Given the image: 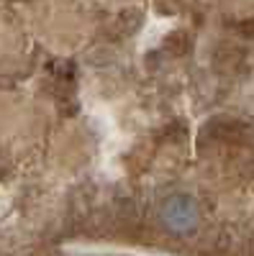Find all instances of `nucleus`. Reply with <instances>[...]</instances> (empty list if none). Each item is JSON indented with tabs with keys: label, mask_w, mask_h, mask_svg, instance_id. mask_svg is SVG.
Segmentation results:
<instances>
[{
	"label": "nucleus",
	"mask_w": 254,
	"mask_h": 256,
	"mask_svg": "<svg viewBox=\"0 0 254 256\" xmlns=\"http://www.w3.org/2000/svg\"><path fill=\"white\" fill-rule=\"evenodd\" d=\"M159 220L172 236H187L200 223V208L190 195H169L159 205Z\"/></svg>",
	"instance_id": "1"
}]
</instances>
